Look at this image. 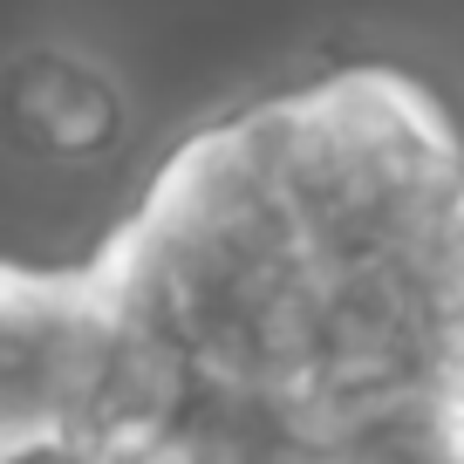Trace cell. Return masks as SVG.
Returning <instances> with one entry per match:
<instances>
[{
    "mask_svg": "<svg viewBox=\"0 0 464 464\" xmlns=\"http://www.w3.org/2000/svg\"><path fill=\"white\" fill-rule=\"evenodd\" d=\"M96 458H464V137L390 69L198 130L69 274Z\"/></svg>",
    "mask_w": 464,
    "mask_h": 464,
    "instance_id": "6da1fadb",
    "label": "cell"
}]
</instances>
